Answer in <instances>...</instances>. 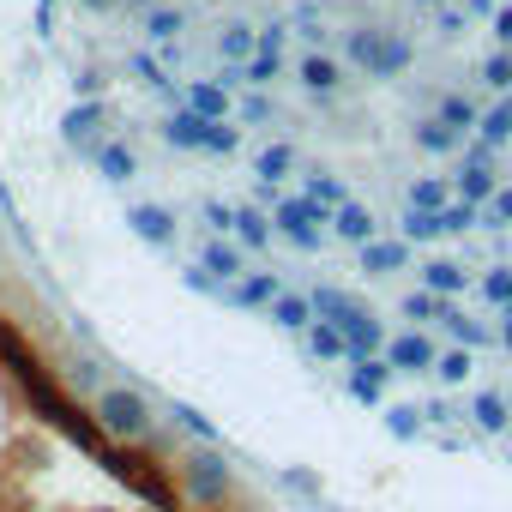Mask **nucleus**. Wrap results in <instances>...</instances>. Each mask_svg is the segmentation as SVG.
<instances>
[{"label":"nucleus","mask_w":512,"mask_h":512,"mask_svg":"<svg viewBox=\"0 0 512 512\" xmlns=\"http://www.w3.org/2000/svg\"><path fill=\"white\" fill-rule=\"evenodd\" d=\"M290 169H296V145H266L260 157H253V175H260V187H278Z\"/></svg>","instance_id":"obj_17"},{"label":"nucleus","mask_w":512,"mask_h":512,"mask_svg":"<svg viewBox=\"0 0 512 512\" xmlns=\"http://www.w3.org/2000/svg\"><path fill=\"white\" fill-rule=\"evenodd\" d=\"M356 253H362V272H368V278H392V272L410 266V247H404L398 235H380V241H368V247H356Z\"/></svg>","instance_id":"obj_7"},{"label":"nucleus","mask_w":512,"mask_h":512,"mask_svg":"<svg viewBox=\"0 0 512 512\" xmlns=\"http://www.w3.org/2000/svg\"><path fill=\"white\" fill-rule=\"evenodd\" d=\"M79 7H91V13H115V7H127V0H79Z\"/></svg>","instance_id":"obj_24"},{"label":"nucleus","mask_w":512,"mask_h":512,"mask_svg":"<svg viewBox=\"0 0 512 512\" xmlns=\"http://www.w3.org/2000/svg\"><path fill=\"white\" fill-rule=\"evenodd\" d=\"M253 49H260V31H253V25H223V31H217V55H223L229 67H247Z\"/></svg>","instance_id":"obj_14"},{"label":"nucleus","mask_w":512,"mask_h":512,"mask_svg":"<svg viewBox=\"0 0 512 512\" xmlns=\"http://www.w3.org/2000/svg\"><path fill=\"white\" fill-rule=\"evenodd\" d=\"M464 416H470L476 434H506V428H512V404H506V392H476Z\"/></svg>","instance_id":"obj_11"},{"label":"nucleus","mask_w":512,"mask_h":512,"mask_svg":"<svg viewBox=\"0 0 512 512\" xmlns=\"http://www.w3.org/2000/svg\"><path fill=\"white\" fill-rule=\"evenodd\" d=\"M434 362H440V344L428 332H392V344H386L392 374H434Z\"/></svg>","instance_id":"obj_3"},{"label":"nucleus","mask_w":512,"mask_h":512,"mask_svg":"<svg viewBox=\"0 0 512 512\" xmlns=\"http://www.w3.org/2000/svg\"><path fill=\"white\" fill-rule=\"evenodd\" d=\"M506 404H512V392H506Z\"/></svg>","instance_id":"obj_25"},{"label":"nucleus","mask_w":512,"mask_h":512,"mask_svg":"<svg viewBox=\"0 0 512 512\" xmlns=\"http://www.w3.org/2000/svg\"><path fill=\"white\" fill-rule=\"evenodd\" d=\"M199 272H211V278L229 290V284H241V278H247V260H241V247H235L229 235H211V241H205V253H199Z\"/></svg>","instance_id":"obj_5"},{"label":"nucleus","mask_w":512,"mask_h":512,"mask_svg":"<svg viewBox=\"0 0 512 512\" xmlns=\"http://www.w3.org/2000/svg\"><path fill=\"white\" fill-rule=\"evenodd\" d=\"M470 368H476V356H470V350H452V344H446V350H440V362H434L440 386H464V380H470Z\"/></svg>","instance_id":"obj_21"},{"label":"nucleus","mask_w":512,"mask_h":512,"mask_svg":"<svg viewBox=\"0 0 512 512\" xmlns=\"http://www.w3.org/2000/svg\"><path fill=\"white\" fill-rule=\"evenodd\" d=\"M97 169H103V181H133V175H139V151H133L127 139H109V145L97 151Z\"/></svg>","instance_id":"obj_15"},{"label":"nucleus","mask_w":512,"mask_h":512,"mask_svg":"<svg viewBox=\"0 0 512 512\" xmlns=\"http://www.w3.org/2000/svg\"><path fill=\"white\" fill-rule=\"evenodd\" d=\"M229 235H235V247L241 253H260L278 229H272V217L260 211V205H235V223H229Z\"/></svg>","instance_id":"obj_10"},{"label":"nucleus","mask_w":512,"mask_h":512,"mask_svg":"<svg viewBox=\"0 0 512 512\" xmlns=\"http://www.w3.org/2000/svg\"><path fill=\"white\" fill-rule=\"evenodd\" d=\"M175 482H181V494H187L199 512H217L223 500H235V464H229L217 446L175 452Z\"/></svg>","instance_id":"obj_2"},{"label":"nucleus","mask_w":512,"mask_h":512,"mask_svg":"<svg viewBox=\"0 0 512 512\" xmlns=\"http://www.w3.org/2000/svg\"><path fill=\"white\" fill-rule=\"evenodd\" d=\"M302 338H308L314 362H350V350H344V332H338V326H320V320H314Z\"/></svg>","instance_id":"obj_19"},{"label":"nucleus","mask_w":512,"mask_h":512,"mask_svg":"<svg viewBox=\"0 0 512 512\" xmlns=\"http://www.w3.org/2000/svg\"><path fill=\"white\" fill-rule=\"evenodd\" d=\"M344 386H350V398H362V404H386V386H392V368H386V356H368V362H350V374H344Z\"/></svg>","instance_id":"obj_6"},{"label":"nucleus","mask_w":512,"mask_h":512,"mask_svg":"<svg viewBox=\"0 0 512 512\" xmlns=\"http://www.w3.org/2000/svg\"><path fill=\"white\" fill-rule=\"evenodd\" d=\"M127 223H133V235L151 241V247H169V241H175V211H163V205H133Z\"/></svg>","instance_id":"obj_12"},{"label":"nucleus","mask_w":512,"mask_h":512,"mask_svg":"<svg viewBox=\"0 0 512 512\" xmlns=\"http://www.w3.org/2000/svg\"><path fill=\"white\" fill-rule=\"evenodd\" d=\"M181 25H187V19H181V7H151V13H145V31H151L157 43H169Z\"/></svg>","instance_id":"obj_22"},{"label":"nucleus","mask_w":512,"mask_h":512,"mask_svg":"<svg viewBox=\"0 0 512 512\" xmlns=\"http://www.w3.org/2000/svg\"><path fill=\"white\" fill-rule=\"evenodd\" d=\"M223 296H229L235 308H266V314H272V302L284 296V284H278V272H247V278L229 284Z\"/></svg>","instance_id":"obj_8"},{"label":"nucleus","mask_w":512,"mask_h":512,"mask_svg":"<svg viewBox=\"0 0 512 512\" xmlns=\"http://www.w3.org/2000/svg\"><path fill=\"white\" fill-rule=\"evenodd\" d=\"M205 127H211V121H199L193 109H175V115L163 121V139H169L175 151H205Z\"/></svg>","instance_id":"obj_13"},{"label":"nucleus","mask_w":512,"mask_h":512,"mask_svg":"<svg viewBox=\"0 0 512 512\" xmlns=\"http://www.w3.org/2000/svg\"><path fill=\"white\" fill-rule=\"evenodd\" d=\"M91 422H97V434H103L109 446H121V452L157 440V410H151V398H145L139 386H103V392L91 398Z\"/></svg>","instance_id":"obj_1"},{"label":"nucleus","mask_w":512,"mask_h":512,"mask_svg":"<svg viewBox=\"0 0 512 512\" xmlns=\"http://www.w3.org/2000/svg\"><path fill=\"white\" fill-rule=\"evenodd\" d=\"M422 404H386V434L392 440H422Z\"/></svg>","instance_id":"obj_20"},{"label":"nucleus","mask_w":512,"mask_h":512,"mask_svg":"<svg viewBox=\"0 0 512 512\" xmlns=\"http://www.w3.org/2000/svg\"><path fill=\"white\" fill-rule=\"evenodd\" d=\"M103 121H109L103 97H97V103H73V109H67V121H61V139H67L73 151H91V157H97V151L109 145V139H103Z\"/></svg>","instance_id":"obj_4"},{"label":"nucleus","mask_w":512,"mask_h":512,"mask_svg":"<svg viewBox=\"0 0 512 512\" xmlns=\"http://www.w3.org/2000/svg\"><path fill=\"white\" fill-rule=\"evenodd\" d=\"M241 121H253V127H260V121H272V97H266V91H253V97L241 103Z\"/></svg>","instance_id":"obj_23"},{"label":"nucleus","mask_w":512,"mask_h":512,"mask_svg":"<svg viewBox=\"0 0 512 512\" xmlns=\"http://www.w3.org/2000/svg\"><path fill=\"white\" fill-rule=\"evenodd\" d=\"M181 109H193L199 121H229V85L223 79H193L187 97H181Z\"/></svg>","instance_id":"obj_9"},{"label":"nucleus","mask_w":512,"mask_h":512,"mask_svg":"<svg viewBox=\"0 0 512 512\" xmlns=\"http://www.w3.org/2000/svg\"><path fill=\"white\" fill-rule=\"evenodd\" d=\"M272 326H284V332H308V326H314V302L296 296V290H284V296L272 302Z\"/></svg>","instance_id":"obj_16"},{"label":"nucleus","mask_w":512,"mask_h":512,"mask_svg":"<svg viewBox=\"0 0 512 512\" xmlns=\"http://www.w3.org/2000/svg\"><path fill=\"white\" fill-rule=\"evenodd\" d=\"M169 416H175V428H181L193 446H217V422H211L205 410H193V404H169Z\"/></svg>","instance_id":"obj_18"}]
</instances>
